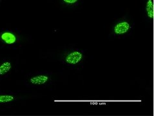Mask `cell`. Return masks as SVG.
<instances>
[{
	"label": "cell",
	"mask_w": 154,
	"mask_h": 116,
	"mask_svg": "<svg viewBox=\"0 0 154 116\" xmlns=\"http://www.w3.org/2000/svg\"><path fill=\"white\" fill-rule=\"evenodd\" d=\"M83 57V53L79 51L75 50L68 53L65 57V62L70 65H75L82 61Z\"/></svg>",
	"instance_id": "cell-1"
},
{
	"label": "cell",
	"mask_w": 154,
	"mask_h": 116,
	"mask_svg": "<svg viewBox=\"0 0 154 116\" xmlns=\"http://www.w3.org/2000/svg\"><path fill=\"white\" fill-rule=\"evenodd\" d=\"M130 28V24L127 21H121L114 26V31L116 34L121 35L128 32Z\"/></svg>",
	"instance_id": "cell-2"
},
{
	"label": "cell",
	"mask_w": 154,
	"mask_h": 116,
	"mask_svg": "<svg viewBox=\"0 0 154 116\" xmlns=\"http://www.w3.org/2000/svg\"><path fill=\"white\" fill-rule=\"evenodd\" d=\"M2 41L6 43L7 44H12L16 43V35L9 32H3L1 34V36H0Z\"/></svg>",
	"instance_id": "cell-3"
},
{
	"label": "cell",
	"mask_w": 154,
	"mask_h": 116,
	"mask_svg": "<svg viewBox=\"0 0 154 116\" xmlns=\"http://www.w3.org/2000/svg\"><path fill=\"white\" fill-rule=\"evenodd\" d=\"M49 78L45 75H39L31 78L30 82L31 84H35V85H42L47 83L48 81Z\"/></svg>",
	"instance_id": "cell-4"
},
{
	"label": "cell",
	"mask_w": 154,
	"mask_h": 116,
	"mask_svg": "<svg viewBox=\"0 0 154 116\" xmlns=\"http://www.w3.org/2000/svg\"><path fill=\"white\" fill-rule=\"evenodd\" d=\"M12 69V64L10 61H5L0 64V76L4 75L10 72Z\"/></svg>",
	"instance_id": "cell-5"
},
{
	"label": "cell",
	"mask_w": 154,
	"mask_h": 116,
	"mask_svg": "<svg viewBox=\"0 0 154 116\" xmlns=\"http://www.w3.org/2000/svg\"><path fill=\"white\" fill-rule=\"evenodd\" d=\"M146 11L148 17L152 19L153 17V3L152 0H148L146 5Z\"/></svg>",
	"instance_id": "cell-6"
},
{
	"label": "cell",
	"mask_w": 154,
	"mask_h": 116,
	"mask_svg": "<svg viewBox=\"0 0 154 116\" xmlns=\"http://www.w3.org/2000/svg\"><path fill=\"white\" fill-rule=\"evenodd\" d=\"M15 99L14 96L11 95H1L0 96V104H7L12 102Z\"/></svg>",
	"instance_id": "cell-7"
},
{
	"label": "cell",
	"mask_w": 154,
	"mask_h": 116,
	"mask_svg": "<svg viewBox=\"0 0 154 116\" xmlns=\"http://www.w3.org/2000/svg\"><path fill=\"white\" fill-rule=\"evenodd\" d=\"M63 2H65L66 4H69V5H72L78 2V0H63Z\"/></svg>",
	"instance_id": "cell-8"
}]
</instances>
